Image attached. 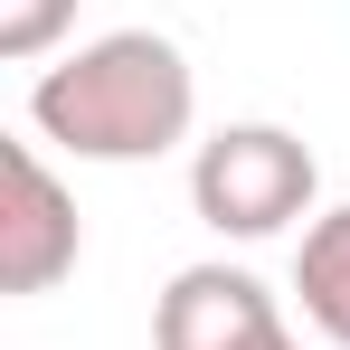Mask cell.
Returning <instances> with one entry per match:
<instances>
[{
    "mask_svg": "<svg viewBox=\"0 0 350 350\" xmlns=\"http://www.w3.org/2000/svg\"><path fill=\"white\" fill-rule=\"evenodd\" d=\"M29 123L76 161H161L199 123V76L161 29H114L29 85Z\"/></svg>",
    "mask_w": 350,
    "mask_h": 350,
    "instance_id": "1",
    "label": "cell"
},
{
    "mask_svg": "<svg viewBox=\"0 0 350 350\" xmlns=\"http://www.w3.org/2000/svg\"><path fill=\"white\" fill-rule=\"evenodd\" d=\"M312 199H322V161L284 123H218L189 161V208L218 237H284L293 218H312Z\"/></svg>",
    "mask_w": 350,
    "mask_h": 350,
    "instance_id": "2",
    "label": "cell"
},
{
    "mask_svg": "<svg viewBox=\"0 0 350 350\" xmlns=\"http://www.w3.org/2000/svg\"><path fill=\"white\" fill-rule=\"evenodd\" d=\"M76 256H85L76 189L38 161V142H0V284L48 293L76 275Z\"/></svg>",
    "mask_w": 350,
    "mask_h": 350,
    "instance_id": "3",
    "label": "cell"
},
{
    "mask_svg": "<svg viewBox=\"0 0 350 350\" xmlns=\"http://www.w3.org/2000/svg\"><path fill=\"white\" fill-rule=\"evenodd\" d=\"M284 312L246 265H180L152 303V350H246L265 341Z\"/></svg>",
    "mask_w": 350,
    "mask_h": 350,
    "instance_id": "4",
    "label": "cell"
},
{
    "mask_svg": "<svg viewBox=\"0 0 350 350\" xmlns=\"http://www.w3.org/2000/svg\"><path fill=\"white\" fill-rule=\"evenodd\" d=\"M293 293H303V322L332 350H350V208H322L303 246H293Z\"/></svg>",
    "mask_w": 350,
    "mask_h": 350,
    "instance_id": "5",
    "label": "cell"
},
{
    "mask_svg": "<svg viewBox=\"0 0 350 350\" xmlns=\"http://www.w3.org/2000/svg\"><path fill=\"white\" fill-rule=\"evenodd\" d=\"M66 29H76V0H0V57L10 66L48 57Z\"/></svg>",
    "mask_w": 350,
    "mask_h": 350,
    "instance_id": "6",
    "label": "cell"
},
{
    "mask_svg": "<svg viewBox=\"0 0 350 350\" xmlns=\"http://www.w3.org/2000/svg\"><path fill=\"white\" fill-rule=\"evenodd\" d=\"M246 350H303V341H293V322H275L265 341H246Z\"/></svg>",
    "mask_w": 350,
    "mask_h": 350,
    "instance_id": "7",
    "label": "cell"
}]
</instances>
